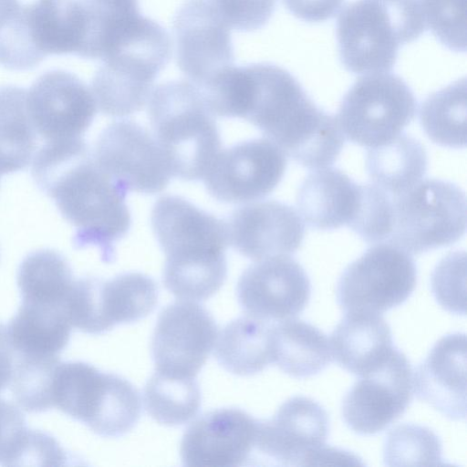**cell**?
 I'll use <instances>...</instances> for the list:
<instances>
[{"mask_svg":"<svg viewBox=\"0 0 467 467\" xmlns=\"http://www.w3.org/2000/svg\"><path fill=\"white\" fill-rule=\"evenodd\" d=\"M32 176L75 227L74 247L96 246L101 260L112 263L114 244L131 224L127 192L95 163L88 150L69 143H45L33 157Z\"/></svg>","mask_w":467,"mask_h":467,"instance_id":"cell-1","label":"cell"},{"mask_svg":"<svg viewBox=\"0 0 467 467\" xmlns=\"http://www.w3.org/2000/svg\"><path fill=\"white\" fill-rule=\"evenodd\" d=\"M150 220L166 258V288L182 300L198 302L213 296L227 274V224L176 195L159 198Z\"/></svg>","mask_w":467,"mask_h":467,"instance_id":"cell-2","label":"cell"},{"mask_svg":"<svg viewBox=\"0 0 467 467\" xmlns=\"http://www.w3.org/2000/svg\"><path fill=\"white\" fill-rule=\"evenodd\" d=\"M148 116L171 175L202 179L221 150L213 115L200 88L189 80L169 81L150 93Z\"/></svg>","mask_w":467,"mask_h":467,"instance_id":"cell-3","label":"cell"},{"mask_svg":"<svg viewBox=\"0 0 467 467\" xmlns=\"http://www.w3.org/2000/svg\"><path fill=\"white\" fill-rule=\"evenodd\" d=\"M425 27L419 0H357L337 22L341 63L355 74L388 72L400 47L416 40Z\"/></svg>","mask_w":467,"mask_h":467,"instance_id":"cell-4","label":"cell"},{"mask_svg":"<svg viewBox=\"0 0 467 467\" xmlns=\"http://www.w3.org/2000/svg\"><path fill=\"white\" fill-rule=\"evenodd\" d=\"M50 394L53 407L103 437L122 436L140 416V398L130 381L82 361L57 364Z\"/></svg>","mask_w":467,"mask_h":467,"instance_id":"cell-5","label":"cell"},{"mask_svg":"<svg viewBox=\"0 0 467 467\" xmlns=\"http://www.w3.org/2000/svg\"><path fill=\"white\" fill-rule=\"evenodd\" d=\"M171 51L167 32L143 16L103 60L93 78L91 91L100 111L113 117L140 111L150 98L158 73L169 61Z\"/></svg>","mask_w":467,"mask_h":467,"instance_id":"cell-6","label":"cell"},{"mask_svg":"<svg viewBox=\"0 0 467 467\" xmlns=\"http://www.w3.org/2000/svg\"><path fill=\"white\" fill-rule=\"evenodd\" d=\"M465 229V193L452 182L425 180L392 196V230L387 242L409 254L451 245Z\"/></svg>","mask_w":467,"mask_h":467,"instance_id":"cell-7","label":"cell"},{"mask_svg":"<svg viewBox=\"0 0 467 467\" xmlns=\"http://www.w3.org/2000/svg\"><path fill=\"white\" fill-rule=\"evenodd\" d=\"M416 109L415 96L401 78L388 72L370 73L345 94L337 119L348 140L373 148L400 135Z\"/></svg>","mask_w":467,"mask_h":467,"instance_id":"cell-8","label":"cell"},{"mask_svg":"<svg viewBox=\"0 0 467 467\" xmlns=\"http://www.w3.org/2000/svg\"><path fill=\"white\" fill-rule=\"evenodd\" d=\"M417 282L410 254L389 243H378L343 271L337 300L346 312L382 313L406 301Z\"/></svg>","mask_w":467,"mask_h":467,"instance_id":"cell-9","label":"cell"},{"mask_svg":"<svg viewBox=\"0 0 467 467\" xmlns=\"http://www.w3.org/2000/svg\"><path fill=\"white\" fill-rule=\"evenodd\" d=\"M158 300L155 282L141 273H125L110 280H75L67 298L72 327L88 334H101L116 325L144 318Z\"/></svg>","mask_w":467,"mask_h":467,"instance_id":"cell-10","label":"cell"},{"mask_svg":"<svg viewBox=\"0 0 467 467\" xmlns=\"http://www.w3.org/2000/svg\"><path fill=\"white\" fill-rule=\"evenodd\" d=\"M92 158L125 192H161L171 175L154 137L137 122L122 119L99 134Z\"/></svg>","mask_w":467,"mask_h":467,"instance_id":"cell-11","label":"cell"},{"mask_svg":"<svg viewBox=\"0 0 467 467\" xmlns=\"http://www.w3.org/2000/svg\"><path fill=\"white\" fill-rule=\"evenodd\" d=\"M297 79L268 63L244 67L238 115L278 142L296 129L313 104Z\"/></svg>","mask_w":467,"mask_h":467,"instance_id":"cell-12","label":"cell"},{"mask_svg":"<svg viewBox=\"0 0 467 467\" xmlns=\"http://www.w3.org/2000/svg\"><path fill=\"white\" fill-rule=\"evenodd\" d=\"M286 157L267 138L254 139L219 151L207 171L204 184L216 200L242 203L269 194L281 182Z\"/></svg>","mask_w":467,"mask_h":467,"instance_id":"cell-13","label":"cell"},{"mask_svg":"<svg viewBox=\"0 0 467 467\" xmlns=\"http://www.w3.org/2000/svg\"><path fill=\"white\" fill-rule=\"evenodd\" d=\"M218 337L213 317L194 301L169 305L160 314L151 340L156 371L195 378Z\"/></svg>","mask_w":467,"mask_h":467,"instance_id":"cell-14","label":"cell"},{"mask_svg":"<svg viewBox=\"0 0 467 467\" xmlns=\"http://www.w3.org/2000/svg\"><path fill=\"white\" fill-rule=\"evenodd\" d=\"M412 393L410 364L395 348L379 368L360 377L347 392L341 406L343 420L356 433H378L404 413Z\"/></svg>","mask_w":467,"mask_h":467,"instance_id":"cell-15","label":"cell"},{"mask_svg":"<svg viewBox=\"0 0 467 467\" xmlns=\"http://www.w3.org/2000/svg\"><path fill=\"white\" fill-rule=\"evenodd\" d=\"M26 103L35 130L45 142L83 138L98 107L91 89L62 70L39 77L27 90Z\"/></svg>","mask_w":467,"mask_h":467,"instance_id":"cell-16","label":"cell"},{"mask_svg":"<svg viewBox=\"0 0 467 467\" xmlns=\"http://www.w3.org/2000/svg\"><path fill=\"white\" fill-rule=\"evenodd\" d=\"M244 311L265 322L282 321L300 314L308 304L311 285L304 268L287 255L258 260L237 283Z\"/></svg>","mask_w":467,"mask_h":467,"instance_id":"cell-17","label":"cell"},{"mask_svg":"<svg viewBox=\"0 0 467 467\" xmlns=\"http://www.w3.org/2000/svg\"><path fill=\"white\" fill-rule=\"evenodd\" d=\"M176 58L188 80L202 87L232 65L230 28L207 0H190L175 16Z\"/></svg>","mask_w":467,"mask_h":467,"instance_id":"cell-18","label":"cell"},{"mask_svg":"<svg viewBox=\"0 0 467 467\" xmlns=\"http://www.w3.org/2000/svg\"><path fill=\"white\" fill-rule=\"evenodd\" d=\"M259 420L238 409L209 411L192 422L181 441L182 464L236 467L255 449Z\"/></svg>","mask_w":467,"mask_h":467,"instance_id":"cell-19","label":"cell"},{"mask_svg":"<svg viewBox=\"0 0 467 467\" xmlns=\"http://www.w3.org/2000/svg\"><path fill=\"white\" fill-rule=\"evenodd\" d=\"M329 418L316 400L295 396L274 417L259 420L255 449L283 466H306L309 458L326 445Z\"/></svg>","mask_w":467,"mask_h":467,"instance_id":"cell-20","label":"cell"},{"mask_svg":"<svg viewBox=\"0 0 467 467\" xmlns=\"http://www.w3.org/2000/svg\"><path fill=\"white\" fill-rule=\"evenodd\" d=\"M226 224L229 244L244 256L256 261L294 254L305 235V225L297 212L278 201L240 207Z\"/></svg>","mask_w":467,"mask_h":467,"instance_id":"cell-21","label":"cell"},{"mask_svg":"<svg viewBox=\"0 0 467 467\" xmlns=\"http://www.w3.org/2000/svg\"><path fill=\"white\" fill-rule=\"evenodd\" d=\"M412 385L418 399L443 416L460 420L466 417V336L441 337L417 367Z\"/></svg>","mask_w":467,"mask_h":467,"instance_id":"cell-22","label":"cell"},{"mask_svg":"<svg viewBox=\"0 0 467 467\" xmlns=\"http://www.w3.org/2000/svg\"><path fill=\"white\" fill-rule=\"evenodd\" d=\"M329 344L337 363L358 377L379 368L395 348L386 320L379 313L366 310L346 312Z\"/></svg>","mask_w":467,"mask_h":467,"instance_id":"cell-23","label":"cell"},{"mask_svg":"<svg viewBox=\"0 0 467 467\" xmlns=\"http://www.w3.org/2000/svg\"><path fill=\"white\" fill-rule=\"evenodd\" d=\"M360 200V184L337 168L309 173L296 194V206L305 222L317 230H334L353 221Z\"/></svg>","mask_w":467,"mask_h":467,"instance_id":"cell-24","label":"cell"},{"mask_svg":"<svg viewBox=\"0 0 467 467\" xmlns=\"http://www.w3.org/2000/svg\"><path fill=\"white\" fill-rule=\"evenodd\" d=\"M71 327L67 304L22 300L7 331L17 356L58 358Z\"/></svg>","mask_w":467,"mask_h":467,"instance_id":"cell-25","label":"cell"},{"mask_svg":"<svg viewBox=\"0 0 467 467\" xmlns=\"http://www.w3.org/2000/svg\"><path fill=\"white\" fill-rule=\"evenodd\" d=\"M272 359L294 378L314 376L332 360L327 335L300 319L288 318L271 326Z\"/></svg>","mask_w":467,"mask_h":467,"instance_id":"cell-26","label":"cell"},{"mask_svg":"<svg viewBox=\"0 0 467 467\" xmlns=\"http://www.w3.org/2000/svg\"><path fill=\"white\" fill-rule=\"evenodd\" d=\"M25 8L31 37L45 56L79 54L85 36L81 0H38Z\"/></svg>","mask_w":467,"mask_h":467,"instance_id":"cell-27","label":"cell"},{"mask_svg":"<svg viewBox=\"0 0 467 467\" xmlns=\"http://www.w3.org/2000/svg\"><path fill=\"white\" fill-rule=\"evenodd\" d=\"M428 168L423 145L415 138L400 134L367 152L366 169L374 184L398 196L420 182Z\"/></svg>","mask_w":467,"mask_h":467,"instance_id":"cell-28","label":"cell"},{"mask_svg":"<svg viewBox=\"0 0 467 467\" xmlns=\"http://www.w3.org/2000/svg\"><path fill=\"white\" fill-rule=\"evenodd\" d=\"M271 326L250 316L234 319L217 337L215 357L227 371L250 376L272 359Z\"/></svg>","mask_w":467,"mask_h":467,"instance_id":"cell-29","label":"cell"},{"mask_svg":"<svg viewBox=\"0 0 467 467\" xmlns=\"http://www.w3.org/2000/svg\"><path fill=\"white\" fill-rule=\"evenodd\" d=\"M85 36L78 56L104 60L142 16L137 0H81Z\"/></svg>","mask_w":467,"mask_h":467,"instance_id":"cell-30","label":"cell"},{"mask_svg":"<svg viewBox=\"0 0 467 467\" xmlns=\"http://www.w3.org/2000/svg\"><path fill=\"white\" fill-rule=\"evenodd\" d=\"M27 90L0 87V174L25 169L32 161L37 134L27 110Z\"/></svg>","mask_w":467,"mask_h":467,"instance_id":"cell-31","label":"cell"},{"mask_svg":"<svg viewBox=\"0 0 467 467\" xmlns=\"http://www.w3.org/2000/svg\"><path fill=\"white\" fill-rule=\"evenodd\" d=\"M75 280L67 259L50 249L28 254L16 276L21 300L66 304Z\"/></svg>","mask_w":467,"mask_h":467,"instance_id":"cell-32","label":"cell"},{"mask_svg":"<svg viewBox=\"0 0 467 467\" xmlns=\"http://www.w3.org/2000/svg\"><path fill=\"white\" fill-rule=\"evenodd\" d=\"M420 122L435 143L450 148L466 145V80L431 94L420 109Z\"/></svg>","mask_w":467,"mask_h":467,"instance_id":"cell-33","label":"cell"},{"mask_svg":"<svg viewBox=\"0 0 467 467\" xmlns=\"http://www.w3.org/2000/svg\"><path fill=\"white\" fill-rule=\"evenodd\" d=\"M144 405L157 422L176 426L194 418L201 405V390L195 378L166 375L158 371L144 389Z\"/></svg>","mask_w":467,"mask_h":467,"instance_id":"cell-34","label":"cell"},{"mask_svg":"<svg viewBox=\"0 0 467 467\" xmlns=\"http://www.w3.org/2000/svg\"><path fill=\"white\" fill-rule=\"evenodd\" d=\"M440 438L429 428L400 424L386 436L383 459L387 466L442 465Z\"/></svg>","mask_w":467,"mask_h":467,"instance_id":"cell-35","label":"cell"},{"mask_svg":"<svg viewBox=\"0 0 467 467\" xmlns=\"http://www.w3.org/2000/svg\"><path fill=\"white\" fill-rule=\"evenodd\" d=\"M58 363V358L16 356L10 384L13 396L23 410L39 413L53 408L50 389Z\"/></svg>","mask_w":467,"mask_h":467,"instance_id":"cell-36","label":"cell"},{"mask_svg":"<svg viewBox=\"0 0 467 467\" xmlns=\"http://www.w3.org/2000/svg\"><path fill=\"white\" fill-rule=\"evenodd\" d=\"M348 227L368 244L388 241L392 230V196L375 184H360L359 204Z\"/></svg>","mask_w":467,"mask_h":467,"instance_id":"cell-37","label":"cell"},{"mask_svg":"<svg viewBox=\"0 0 467 467\" xmlns=\"http://www.w3.org/2000/svg\"><path fill=\"white\" fill-rule=\"evenodd\" d=\"M45 57L31 37L26 8L21 5L0 26V64L9 69L25 70L36 67Z\"/></svg>","mask_w":467,"mask_h":467,"instance_id":"cell-38","label":"cell"},{"mask_svg":"<svg viewBox=\"0 0 467 467\" xmlns=\"http://www.w3.org/2000/svg\"><path fill=\"white\" fill-rule=\"evenodd\" d=\"M425 25L451 50L466 49V0H419Z\"/></svg>","mask_w":467,"mask_h":467,"instance_id":"cell-39","label":"cell"},{"mask_svg":"<svg viewBox=\"0 0 467 467\" xmlns=\"http://www.w3.org/2000/svg\"><path fill=\"white\" fill-rule=\"evenodd\" d=\"M431 289L437 302L456 315L465 314V254L444 257L431 275Z\"/></svg>","mask_w":467,"mask_h":467,"instance_id":"cell-40","label":"cell"},{"mask_svg":"<svg viewBox=\"0 0 467 467\" xmlns=\"http://www.w3.org/2000/svg\"><path fill=\"white\" fill-rule=\"evenodd\" d=\"M32 430L13 403L0 399V465H24L30 446Z\"/></svg>","mask_w":467,"mask_h":467,"instance_id":"cell-41","label":"cell"},{"mask_svg":"<svg viewBox=\"0 0 467 467\" xmlns=\"http://www.w3.org/2000/svg\"><path fill=\"white\" fill-rule=\"evenodd\" d=\"M230 29L253 31L265 26L275 0H207Z\"/></svg>","mask_w":467,"mask_h":467,"instance_id":"cell-42","label":"cell"},{"mask_svg":"<svg viewBox=\"0 0 467 467\" xmlns=\"http://www.w3.org/2000/svg\"><path fill=\"white\" fill-rule=\"evenodd\" d=\"M345 0H283L286 8L306 22H322L332 18Z\"/></svg>","mask_w":467,"mask_h":467,"instance_id":"cell-43","label":"cell"},{"mask_svg":"<svg viewBox=\"0 0 467 467\" xmlns=\"http://www.w3.org/2000/svg\"><path fill=\"white\" fill-rule=\"evenodd\" d=\"M15 364V351L7 327L0 323V392L10 384Z\"/></svg>","mask_w":467,"mask_h":467,"instance_id":"cell-44","label":"cell"},{"mask_svg":"<svg viewBox=\"0 0 467 467\" xmlns=\"http://www.w3.org/2000/svg\"><path fill=\"white\" fill-rule=\"evenodd\" d=\"M21 6L17 0H0V26Z\"/></svg>","mask_w":467,"mask_h":467,"instance_id":"cell-45","label":"cell"}]
</instances>
